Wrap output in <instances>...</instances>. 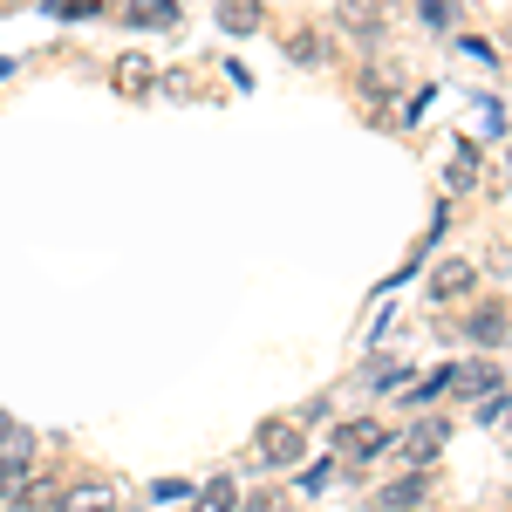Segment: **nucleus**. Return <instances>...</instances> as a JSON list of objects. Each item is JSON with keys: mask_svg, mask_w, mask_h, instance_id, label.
Segmentation results:
<instances>
[{"mask_svg": "<svg viewBox=\"0 0 512 512\" xmlns=\"http://www.w3.org/2000/svg\"><path fill=\"white\" fill-rule=\"evenodd\" d=\"M28 472H35V451H28V437H14V444L0 451V499H14V492L28 485Z\"/></svg>", "mask_w": 512, "mask_h": 512, "instance_id": "obj_1", "label": "nucleus"}, {"mask_svg": "<svg viewBox=\"0 0 512 512\" xmlns=\"http://www.w3.org/2000/svg\"><path fill=\"white\" fill-rule=\"evenodd\" d=\"M260 451H267V465H294V458H301L294 424H267V431H260Z\"/></svg>", "mask_w": 512, "mask_h": 512, "instance_id": "obj_2", "label": "nucleus"}, {"mask_svg": "<svg viewBox=\"0 0 512 512\" xmlns=\"http://www.w3.org/2000/svg\"><path fill=\"white\" fill-rule=\"evenodd\" d=\"M342 451H349V458H376V451H383V431H376V424H349V431H342Z\"/></svg>", "mask_w": 512, "mask_h": 512, "instance_id": "obj_3", "label": "nucleus"}, {"mask_svg": "<svg viewBox=\"0 0 512 512\" xmlns=\"http://www.w3.org/2000/svg\"><path fill=\"white\" fill-rule=\"evenodd\" d=\"M437 294H444V301H458V294H465V287H472V267H465V260H444V267H437V280H431Z\"/></svg>", "mask_w": 512, "mask_h": 512, "instance_id": "obj_4", "label": "nucleus"}, {"mask_svg": "<svg viewBox=\"0 0 512 512\" xmlns=\"http://www.w3.org/2000/svg\"><path fill=\"white\" fill-rule=\"evenodd\" d=\"M383 506H390V512H410V506H424V478H396L390 492H383Z\"/></svg>", "mask_w": 512, "mask_h": 512, "instance_id": "obj_5", "label": "nucleus"}, {"mask_svg": "<svg viewBox=\"0 0 512 512\" xmlns=\"http://www.w3.org/2000/svg\"><path fill=\"white\" fill-rule=\"evenodd\" d=\"M506 335H512V328H506V315H499V308H485V315L472 321V342H485V349H499Z\"/></svg>", "mask_w": 512, "mask_h": 512, "instance_id": "obj_6", "label": "nucleus"}, {"mask_svg": "<svg viewBox=\"0 0 512 512\" xmlns=\"http://www.w3.org/2000/svg\"><path fill=\"white\" fill-rule=\"evenodd\" d=\"M451 383H458L465 396H492V383H499V376H492L485 362H472V369H451Z\"/></svg>", "mask_w": 512, "mask_h": 512, "instance_id": "obj_7", "label": "nucleus"}, {"mask_svg": "<svg viewBox=\"0 0 512 512\" xmlns=\"http://www.w3.org/2000/svg\"><path fill=\"white\" fill-rule=\"evenodd\" d=\"M437 444H444V424H417L410 431V458L424 465V458H437Z\"/></svg>", "mask_w": 512, "mask_h": 512, "instance_id": "obj_8", "label": "nucleus"}, {"mask_svg": "<svg viewBox=\"0 0 512 512\" xmlns=\"http://www.w3.org/2000/svg\"><path fill=\"white\" fill-rule=\"evenodd\" d=\"M239 499H233V485H226V478H212V485H205V492H198V512H233Z\"/></svg>", "mask_w": 512, "mask_h": 512, "instance_id": "obj_9", "label": "nucleus"}, {"mask_svg": "<svg viewBox=\"0 0 512 512\" xmlns=\"http://www.w3.org/2000/svg\"><path fill=\"white\" fill-rule=\"evenodd\" d=\"M219 21H226V28H253L260 14H253V7H239V0H233V7H219Z\"/></svg>", "mask_w": 512, "mask_h": 512, "instance_id": "obj_10", "label": "nucleus"}, {"mask_svg": "<svg viewBox=\"0 0 512 512\" xmlns=\"http://www.w3.org/2000/svg\"><path fill=\"white\" fill-rule=\"evenodd\" d=\"M69 512H117V506H110V499H103V492H96V499H89V492H82V499H76V506H69Z\"/></svg>", "mask_w": 512, "mask_h": 512, "instance_id": "obj_11", "label": "nucleus"}, {"mask_svg": "<svg viewBox=\"0 0 512 512\" xmlns=\"http://www.w3.org/2000/svg\"><path fill=\"white\" fill-rule=\"evenodd\" d=\"M14 437H21V431H14V417H7V410H0V451H7V444H14Z\"/></svg>", "mask_w": 512, "mask_h": 512, "instance_id": "obj_12", "label": "nucleus"}, {"mask_svg": "<svg viewBox=\"0 0 512 512\" xmlns=\"http://www.w3.org/2000/svg\"><path fill=\"white\" fill-rule=\"evenodd\" d=\"M246 512H287V506H280V499H253Z\"/></svg>", "mask_w": 512, "mask_h": 512, "instance_id": "obj_13", "label": "nucleus"}]
</instances>
